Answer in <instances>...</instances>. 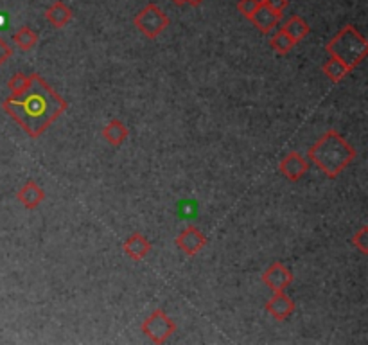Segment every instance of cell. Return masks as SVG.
<instances>
[{"label": "cell", "mask_w": 368, "mask_h": 345, "mask_svg": "<svg viewBox=\"0 0 368 345\" xmlns=\"http://www.w3.org/2000/svg\"><path fill=\"white\" fill-rule=\"evenodd\" d=\"M124 254L128 257H131L133 261H140L147 256V252L151 250V243L146 240V236H142L138 232L131 234L128 240L124 241Z\"/></svg>", "instance_id": "8fae6325"}, {"label": "cell", "mask_w": 368, "mask_h": 345, "mask_svg": "<svg viewBox=\"0 0 368 345\" xmlns=\"http://www.w3.org/2000/svg\"><path fill=\"white\" fill-rule=\"evenodd\" d=\"M327 51L332 58L345 63L348 70H354L367 58L368 41L354 25H345L340 33L329 41Z\"/></svg>", "instance_id": "3957f363"}, {"label": "cell", "mask_w": 368, "mask_h": 345, "mask_svg": "<svg viewBox=\"0 0 368 345\" xmlns=\"http://www.w3.org/2000/svg\"><path fill=\"white\" fill-rule=\"evenodd\" d=\"M280 15L273 13L271 9H268L266 6L261 4V8L251 15L250 22L255 25V27L259 29L261 33H270L271 29L275 27L277 22H279Z\"/></svg>", "instance_id": "4fadbf2b"}, {"label": "cell", "mask_w": 368, "mask_h": 345, "mask_svg": "<svg viewBox=\"0 0 368 345\" xmlns=\"http://www.w3.org/2000/svg\"><path fill=\"white\" fill-rule=\"evenodd\" d=\"M103 137L112 146H121L126 138H128V128L119 119H112L105 126V130H103Z\"/></svg>", "instance_id": "5bb4252c"}, {"label": "cell", "mask_w": 368, "mask_h": 345, "mask_svg": "<svg viewBox=\"0 0 368 345\" xmlns=\"http://www.w3.org/2000/svg\"><path fill=\"white\" fill-rule=\"evenodd\" d=\"M291 280H293L291 272H289L282 263H273L263 275V282L273 293L284 292L287 286L291 285Z\"/></svg>", "instance_id": "52a82bcc"}, {"label": "cell", "mask_w": 368, "mask_h": 345, "mask_svg": "<svg viewBox=\"0 0 368 345\" xmlns=\"http://www.w3.org/2000/svg\"><path fill=\"white\" fill-rule=\"evenodd\" d=\"M282 31L287 34V37L291 38L295 44H298V41H302L303 38L308 37L311 29H309L308 22L303 20L302 17H291L286 22V25L282 27Z\"/></svg>", "instance_id": "9a60e30c"}, {"label": "cell", "mask_w": 368, "mask_h": 345, "mask_svg": "<svg viewBox=\"0 0 368 345\" xmlns=\"http://www.w3.org/2000/svg\"><path fill=\"white\" fill-rule=\"evenodd\" d=\"M174 331H176V325L167 317V313L164 309H157L142 322V333L146 334L150 340H153L155 344H164Z\"/></svg>", "instance_id": "5b68a950"}, {"label": "cell", "mask_w": 368, "mask_h": 345, "mask_svg": "<svg viewBox=\"0 0 368 345\" xmlns=\"http://www.w3.org/2000/svg\"><path fill=\"white\" fill-rule=\"evenodd\" d=\"M356 151L338 131L331 130L320 137L309 150V159L324 171L329 178H336L354 160Z\"/></svg>", "instance_id": "7a4b0ae2"}, {"label": "cell", "mask_w": 368, "mask_h": 345, "mask_svg": "<svg viewBox=\"0 0 368 345\" xmlns=\"http://www.w3.org/2000/svg\"><path fill=\"white\" fill-rule=\"evenodd\" d=\"M45 18H47V22H49L53 27L63 29L69 24L70 18H72V11H70V8L65 2L58 0V2H54V4L45 11Z\"/></svg>", "instance_id": "7c38bea8"}, {"label": "cell", "mask_w": 368, "mask_h": 345, "mask_svg": "<svg viewBox=\"0 0 368 345\" xmlns=\"http://www.w3.org/2000/svg\"><path fill=\"white\" fill-rule=\"evenodd\" d=\"M17 200L24 205L25 209L33 211V209H37L38 205L45 200V191L38 185L37 182H34V180H29V182H25L24 185L18 189Z\"/></svg>", "instance_id": "30bf717a"}, {"label": "cell", "mask_w": 368, "mask_h": 345, "mask_svg": "<svg viewBox=\"0 0 368 345\" xmlns=\"http://www.w3.org/2000/svg\"><path fill=\"white\" fill-rule=\"evenodd\" d=\"M261 2H263L268 9L277 13V15H282V11L287 8V4H289L287 0H261Z\"/></svg>", "instance_id": "7402d4cb"}, {"label": "cell", "mask_w": 368, "mask_h": 345, "mask_svg": "<svg viewBox=\"0 0 368 345\" xmlns=\"http://www.w3.org/2000/svg\"><path fill=\"white\" fill-rule=\"evenodd\" d=\"M133 24L140 33H144L147 38L153 40V38H158L166 31L167 25H169V18H167V15L162 9L151 2L142 11L137 13V17L133 18Z\"/></svg>", "instance_id": "277c9868"}, {"label": "cell", "mask_w": 368, "mask_h": 345, "mask_svg": "<svg viewBox=\"0 0 368 345\" xmlns=\"http://www.w3.org/2000/svg\"><path fill=\"white\" fill-rule=\"evenodd\" d=\"M13 41H15V45H17L18 49L24 51V53H27V51L34 49V45L38 44V34L34 33L31 27L24 25V27H20L17 33H15Z\"/></svg>", "instance_id": "2e32d148"}, {"label": "cell", "mask_w": 368, "mask_h": 345, "mask_svg": "<svg viewBox=\"0 0 368 345\" xmlns=\"http://www.w3.org/2000/svg\"><path fill=\"white\" fill-rule=\"evenodd\" d=\"M176 245L180 250L187 254V256H196L199 250H203V247L206 245V237L199 228L196 227H187L185 230H182L176 237Z\"/></svg>", "instance_id": "ba28073f"}, {"label": "cell", "mask_w": 368, "mask_h": 345, "mask_svg": "<svg viewBox=\"0 0 368 345\" xmlns=\"http://www.w3.org/2000/svg\"><path fill=\"white\" fill-rule=\"evenodd\" d=\"M279 169L287 180H291V182H298L300 178H303V175H308L309 164H308V160L303 159L302 155L296 153V151H291V153H287L286 157H284L282 162H280V166H279Z\"/></svg>", "instance_id": "8992f818"}, {"label": "cell", "mask_w": 368, "mask_h": 345, "mask_svg": "<svg viewBox=\"0 0 368 345\" xmlns=\"http://www.w3.org/2000/svg\"><path fill=\"white\" fill-rule=\"evenodd\" d=\"M270 45L273 47V51H275L277 54H280V56H282V54H287L289 51L293 49V47H295V41H293L291 38L287 37L282 29H280V31H277L275 37L270 40Z\"/></svg>", "instance_id": "ac0fdd59"}, {"label": "cell", "mask_w": 368, "mask_h": 345, "mask_svg": "<svg viewBox=\"0 0 368 345\" xmlns=\"http://www.w3.org/2000/svg\"><path fill=\"white\" fill-rule=\"evenodd\" d=\"M187 4H190V6H199L203 2V0H185Z\"/></svg>", "instance_id": "cb8c5ba5"}, {"label": "cell", "mask_w": 368, "mask_h": 345, "mask_svg": "<svg viewBox=\"0 0 368 345\" xmlns=\"http://www.w3.org/2000/svg\"><path fill=\"white\" fill-rule=\"evenodd\" d=\"M266 311L270 313L271 317L277 318V320H286L295 311V304H293L291 299L284 292H275V295L268 301Z\"/></svg>", "instance_id": "9c48e42d"}, {"label": "cell", "mask_w": 368, "mask_h": 345, "mask_svg": "<svg viewBox=\"0 0 368 345\" xmlns=\"http://www.w3.org/2000/svg\"><path fill=\"white\" fill-rule=\"evenodd\" d=\"M368 228L363 227L360 232H357L356 236L352 237V243H354V247H357L363 254H368Z\"/></svg>", "instance_id": "44dd1931"}, {"label": "cell", "mask_w": 368, "mask_h": 345, "mask_svg": "<svg viewBox=\"0 0 368 345\" xmlns=\"http://www.w3.org/2000/svg\"><path fill=\"white\" fill-rule=\"evenodd\" d=\"M324 72L327 74V77L331 79V82L338 83V82H341V79H343V77L350 72V70H348V67L345 65V63H341L340 60L331 58V60H327L324 63Z\"/></svg>", "instance_id": "e0dca14e"}, {"label": "cell", "mask_w": 368, "mask_h": 345, "mask_svg": "<svg viewBox=\"0 0 368 345\" xmlns=\"http://www.w3.org/2000/svg\"><path fill=\"white\" fill-rule=\"evenodd\" d=\"M29 79H31V77L25 76V74H22V72L15 74V76H13L8 83V89L11 90V96H18V93L24 92L29 85Z\"/></svg>", "instance_id": "d6986e66"}, {"label": "cell", "mask_w": 368, "mask_h": 345, "mask_svg": "<svg viewBox=\"0 0 368 345\" xmlns=\"http://www.w3.org/2000/svg\"><path fill=\"white\" fill-rule=\"evenodd\" d=\"M261 0H239L237 2V11L243 15V17H247L248 20L251 18V15H254L257 9L261 8Z\"/></svg>", "instance_id": "ffe728a7"}, {"label": "cell", "mask_w": 368, "mask_h": 345, "mask_svg": "<svg viewBox=\"0 0 368 345\" xmlns=\"http://www.w3.org/2000/svg\"><path fill=\"white\" fill-rule=\"evenodd\" d=\"M174 4H178V6H182V4H185V0H173Z\"/></svg>", "instance_id": "d4e9b609"}, {"label": "cell", "mask_w": 368, "mask_h": 345, "mask_svg": "<svg viewBox=\"0 0 368 345\" xmlns=\"http://www.w3.org/2000/svg\"><path fill=\"white\" fill-rule=\"evenodd\" d=\"M27 89L2 103L6 114L31 137H40L67 110V101L38 74H31Z\"/></svg>", "instance_id": "6da1fadb"}, {"label": "cell", "mask_w": 368, "mask_h": 345, "mask_svg": "<svg viewBox=\"0 0 368 345\" xmlns=\"http://www.w3.org/2000/svg\"><path fill=\"white\" fill-rule=\"evenodd\" d=\"M11 54H13L11 47H9V45L6 44V41L2 40V38H0V67L4 65L6 61H8L9 58H11Z\"/></svg>", "instance_id": "603a6c76"}]
</instances>
